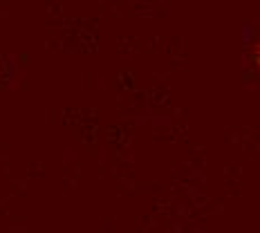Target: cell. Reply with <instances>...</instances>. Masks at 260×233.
<instances>
[{"mask_svg": "<svg viewBox=\"0 0 260 233\" xmlns=\"http://www.w3.org/2000/svg\"><path fill=\"white\" fill-rule=\"evenodd\" d=\"M251 63H253V68H256V72H260V36L251 47Z\"/></svg>", "mask_w": 260, "mask_h": 233, "instance_id": "1", "label": "cell"}]
</instances>
